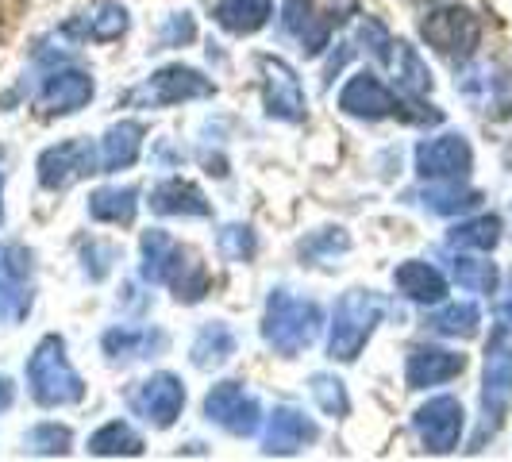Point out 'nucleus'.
<instances>
[{"mask_svg": "<svg viewBox=\"0 0 512 462\" xmlns=\"http://www.w3.org/2000/svg\"><path fill=\"white\" fill-rule=\"evenodd\" d=\"M320 320L324 316H320L316 301H305V297H297L289 289H274L270 301H266V316H262V339L278 355L293 359V355H301L305 347L316 343Z\"/></svg>", "mask_w": 512, "mask_h": 462, "instance_id": "f03ea898", "label": "nucleus"}, {"mask_svg": "<svg viewBox=\"0 0 512 462\" xmlns=\"http://www.w3.org/2000/svg\"><path fill=\"white\" fill-rule=\"evenodd\" d=\"M359 43L370 58H378L382 66H389V58H393V43H397V39L385 31V24H378L374 16H366V20H359Z\"/></svg>", "mask_w": 512, "mask_h": 462, "instance_id": "e433bc0d", "label": "nucleus"}, {"mask_svg": "<svg viewBox=\"0 0 512 462\" xmlns=\"http://www.w3.org/2000/svg\"><path fill=\"white\" fill-rule=\"evenodd\" d=\"M447 243L455 251H493L501 243V220L497 216H478V220H462L447 231Z\"/></svg>", "mask_w": 512, "mask_h": 462, "instance_id": "c756f323", "label": "nucleus"}, {"mask_svg": "<svg viewBox=\"0 0 512 462\" xmlns=\"http://www.w3.org/2000/svg\"><path fill=\"white\" fill-rule=\"evenodd\" d=\"M31 312V251L0 243V324H20Z\"/></svg>", "mask_w": 512, "mask_h": 462, "instance_id": "6e6552de", "label": "nucleus"}, {"mask_svg": "<svg viewBox=\"0 0 512 462\" xmlns=\"http://www.w3.org/2000/svg\"><path fill=\"white\" fill-rule=\"evenodd\" d=\"M128 405L151 428H170L185 409V385L174 374H151L147 382H139L128 393Z\"/></svg>", "mask_w": 512, "mask_h": 462, "instance_id": "1a4fd4ad", "label": "nucleus"}, {"mask_svg": "<svg viewBox=\"0 0 512 462\" xmlns=\"http://www.w3.org/2000/svg\"><path fill=\"white\" fill-rule=\"evenodd\" d=\"M385 312L382 293L374 289H347L332 312V335H328V355L339 362H355L366 347V339L374 335L378 320Z\"/></svg>", "mask_w": 512, "mask_h": 462, "instance_id": "20e7f679", "label": "nucleus"}, {"mask_svg": "<svg viewBox=\"0 0 512 462\" xmlns=\"http://www.w3.org/2000/svg\"><path fill=\"white\" fill-rule=\"evenodd\" d=\"M139 251H143V266L139 270H143V278L151 285H170L174 297L185 301V305H197L208 293V285H212L208 282V270L181 247L174 235H166V231L158 228L147 231Z\"/></svg>", "mask_w": 512, "mask_h": 462, "instance_id": "f257e3e1", "label": "nucleus"}, {"mask_svg": "<svg viewBox=\"0 0 512 462\" xmlns=\"http://www.w3.org/2000/svg\"><path fill=\"white\" fill-rule=\"evenodd\" d=\"M393 285L416 301V305H439L447 297V278L439 274L432 262H420V258H409L393 270Z\"/></svg>", "mask_w": 512, "mask_h": 462, "instance_id": "412c9836", "label": "nucleus"}, {"mask_svg": "<svg viewBox=\"0 0 512 462\" xmlns=\"http://www.w3.org/2000/svg\"><path fill=\"white\" fill-rule=\"evenodd\" d=\"M420 4H432V0H420Z\"/></svg>", "mask_w": 512, "mask_h": 462, "instance_id": "c03bdc74", "label": "nucleus"}, {"mask_svg": "<svg viewBox=\"0 0 512 462\" xmlns=\"http://www.w3.org/2000/svg\"><path fill=\"white\" fill-rule=\"evenodd\" d=\"M193 39H197V24H193L189 12L170 16L166 27H162V47H185V43H193Z\"/></svg>", "mask_w": 512, "mask_h": 462, "instance_id": "58836bf2", "label": "nucleus"}, {"mask_svg": "<svg viewBox=\"0 0 512 462\" xmlns=\"http://www.w3.org/2000/svg\"><path fill=\"white\" fill-rule=\"evenodd\" d=\"M143 151V124L135 120H120L104 131L101 139V166L112 174V170H128L131 162Z\"/></svg>", "mask_w": 512, "mask_h": 462, "instance_id": "b1692460", "label": "nucleus"}, {"mask_svg": "<svg viewBox=\"0 0 512 462\" xmlns=\"http://www.w3.org/2000/svg\"><path fill=\"white\" fill-rule=\"evenodd\" d=\"M93 101V77L81 74V70H58L43 81V89H39V112L43 116H66V112H77V108H85V104Z\"/></svg>", "mask_w": 512, "mask_h": 462, "instance_id": "f3484780", "label": "nucleus"}, {"mask_svg": "<svg viewBox=\"0 0 512 462\" xmlns=\"http://www.w3.org/2000/svg\"><path fill=\"white\" fill-rule=\"evenodd\" d=\"M85 258H93L89 278L101 282L104 274H108V266H112V258H116V247H108V243H89V247H85Z\"/></svg>", "mask_w": 512, "mask_h": 462, "instance_id": "ea45409f", "label": "nucleus"}, {"mask_svg": "<svg viewBox=\"0 0 512 462\" xmlns=\"http://www.w3.org/2000/svg\"><path fill=\"white\" fill-rule=\"evenodd\" d=\"M166 347H170V339L158 328H112V332H104V355H112V359H154Z\"/></svg>", "mask_w": 512, "mask_h": 462, "instance_id": "4be33fe9", "label": "nucleus"}, {"mask_svg": "<svg viewBox=\"0 0 512 462\" xmlns=\"http://www.w3.org/2000/svg\"><path fill=\"white\" fill-rule=\"evenodd\" d=\"M128 31V8L116 0H97L89 4L81 16H74L70 24L62 27V35L81 39V43H112Z\"/></svg>", "mask_w": 512, "mask_h": 462, "instance_id": "dca6fc26", "label": "nucleus"}, {"mask_svg": "<svg viewBox=\"0 0 512 462\" xmlns=\"http://www.w3.org/2000/svg\"><path fill=\"white\" fill-rule=\"evenodd\" d=\"M451 274H455V282H459L462 289H470V293H497V282H501L497 266H493L489 258H474V255L451 258Z\"/></svg>", "mask_w": 512, "mask_h": 462, "instance_id": "7c9ffc66", "label": "nucleus"}, {"mask_svg": "<svg viewBox=\"0 0 512 462\" xmlns=\"http://www.w3.org/2000/svg\"><path fill=\"white\" fill-rule=\"evenodd\" d=\"M401 97L382 85L374 74H355L343 93H339V108L347 116H359V120H385V116H401Z\"/></svg>", "mask_w": 512, "mask_h": 462, "instance_id": "2eb2a0df", "label": "nucleus"}, {"mask_svg": "<svg viewBox=\"0 0 512 462\" xmlns=\"http://www.w3.org/2000/svg\"><path fill=\"white\" fill-rule=\"evenodd\" d=\"M501 316L512 320V282H509V293H505V301H501Z\"/></svg>", "mask_w": 512, "mask_h": 462, "instance_id": "79ce46f5", "label": "nucleus"}, {"mask_svg": "<svg viewBox=\"0 0 512 462\" xmlns=\"http://www.w3.org/2000/svg\"><path fill=\"white\" fill-rule=\"evenodd\" d=\"M151 208L158 216H208L212 205L205 201V193L193 185V181L170 178L162 185H154Z\"/></svg>", "mask_w": 512, "mask_h": 462, "instance_id": "5701e85b", "label": "nucleus"}, {"mask_svg": "<svg viewBox=\"0 0 512 462\" xmlns=\"http://www.w3.org/2000/svg\"><path fill=\"white\" fill-rule=\"evenodd\" d=\"M389 66L397 70V85L405 89V97H424L428 89H432V70L424 66V58L416 54V47L409 43H393V58H389Z\"/></svg>", "mask_w": 512, "mask_h": 462, "instance_id": "c85d7f7f", "label": "nucleus"}, {"mask_svg": "<svg viewBox=\"0 0 512 462\" xmlns=\"http://www.w3.org/2000/svg\"><path fill=\"white\" fill-rule=\"evenodd\" d=\"M97 174V151L89 139H66L39 154V181L43 189H70L74 181Z\"/></svg>", "mask_w": 512, "mask_h": 462, "instance_id": "f8f14e48", "label": "nucleus"}, {"mask_svg": "<svg viewBox=\"0 0 512 462\" xmlns=\"http://www.w3.org/2000/svg\"><path fill=\"white\" fill-rule=\"evenodd\" d=\"M509 405H512V320L501 316L493 335H489L486 370H482V412H486L482 436L493 432L505 420Z\"/></svg>", "mask_w": 512, "mask_h": 462, "instance_id": "39448f33", "label": "nucleus"}, {"mask_svg": "<svg viewBox=\"0 0 512 462\" xmlns=\"http://www.w3.org/2000/svg\"><path fill=\"white\" fill-rule=\"evenodd\" d=\"M412 201H420V205L428 208V212H436V216H455V212H466V208L478 205L482 193L478 189H466L459 181H443V185H428V189L412 193Z\"/></svg>", "mask_w": 512, "mask_h": 462, "instance_id": "a878e982", "label": "nucleus"}, {"mask_svg": "<svg viewBox=\"0 0 512 462\" xmlns=\"http://www.w3.org/2000/svg\"><path fill=\"white\" fill-rule=\"evenodd\" d=\"M205 416L212 424H220L231 436H255L258 420V401L243 389V382H220L208 389L205 397Z\"/></svg>", "mask_w": 512, "mask_h": 462, "instance_id": "9b49d317", "label": "nucleus"}, {"mask_svg": "<svg viewBox=\"0 0 512 462\" xmlns=\"http://www.w3.org/2000/svg\"><path fill=\"white\" fill-rule=\"evenodd\" d=\"M478 324H482V312H478V305H470V301L447 305L439 308L436 316H428V328L439 335H451V339H470V335L478 332Z\"/></svg>", "mask_w": 512, "mask_h": 462, "instance_id": "473e14b6", "label": "nucleus"}, {"mask_svg": "<svg viewBox=\"0 0 512 462\" xmlns=\"http://www.w3.org/2000/svg\"><path fill=\"white\" fill-rule=\"evenodd\" d=\"M285 35H293L305 54H320L332 39V20L320 16V8L312 0H285L282 8Z\"/></svg>", "mask_w": 512, "mask_h": 462, "instance_id": "aec40b11", "label": "nucleus"}, {"mask_svg": "<svg viewBox=\"0 0 512 462\" xmlns=\"http://www.w3.org/2000/svg\"><path fill=\"white\" fill-rule=\"evenodd\" d=\"M316 436H320V428L308 420L305 412L282 405V409L270 412V420H266L262 451L266 455H293V451H301L308 443H316Z\"/></svg>", "mask_w": 512, "mask_h": 462, "instance_id": "a211bd4d", "label": "nucleus"}, {"mask_svg": "<svg viewBox=\"0 0 512 462\" xmlns=\"http://www.w3.org/2000/svg\"><path fill=\"white\" fill-rule=\"evenodd\" d=\"M70 428H58V424H39L27 432V447L35 455H66L70 451Z\"/></svg>", "mask_w": 512, "mask_h": 462, "instance_id": "4c0bfd02", "label": "nucleus"}, {"mask_svg": "<svg viewBox=\"0 0 512 462\" xmlns=\"http://www.w3.org/2000/svg\"><path fill=\"white\" fill-rule=\"evenodd\" d=\"M216 85L212 77L197 74L189 66H166L135 93V101L143 104H181V101H201V97H212Z\"/></svg>", "mask_w": 512, "mask_h": 462, "instance_id": "4468645a", "label": "nucleus"}, {"mask_svg": "<svg viewBox=\"0 0 512 462\" xmlns=\"http://www.w3.org/2000/svg\"><path fill=\"white\" fill-rule=\"evenodd\" d=\"M347 251H351V235L343 228H320L301 243V258L308 266H328L335 255H347Z\"/></svg>", "mask_w": 512, "mask_h": 462, "instance_id": "72a5a7b5", "label": "nucleus"}, {"mask_svg": "<svg viewBox=\"0 0 512 462\" xmlns=\"http://www.w3.org/2000/svg\"><path fill=\"white\" fill-rule=\"evenodd\" d=\"M466 370V359L459 351H443V347H412L409 362H405V382L409 389H428V385H443L459 378Z\"/></svg>", "mask_w": 512, "mask_h": 462, "instance_id": "6ab92c4d", "label": "nucleus"}, {"mask_svg": "<svg viewBox=\"0 0 512 462\" xmlns=\"http://www.w3.org/2000/svg\"><path fill=\"white\" fill-rule=\"evenodd\" d=\"M412 428L420 443L432 451V455H447L459 447L462 436V405L455 397H432L428 405H420L412 416Z\"/></svg>", "mask_w": 512, "mask_h": 462, "instance_id": "ddd939ff", "label": "nucleus"}, {"mask_svg": "<svg viewBox=\"0 0 512 462\" xmlns=\"http://www.w3.org/2000/svg\"><path fill=\"white\" fill-rule=\"evenodd\" d=\"M189 355H193L197 370H216V366H224L235 355V332H231L228 324H208V328L197 332Z\"/></svg>", "mask_w": 512, "mask_h": 462, "instance_id": "cd10ccee", "label": "nucleus"}, {"mask_svg": "<svg viewBox=\"0 0 512 462\" xmlns=\"http://www.w3.org/2000/svg\"><path fill=\"white\" fill-rule=\"evenodd\" d=\"M89 451L101 455V459H112V455H143V439H139V432H131L128 424L112 420V424H104L101 432L89 436Z\"/></svg>", "mask_w": 512, "mask_h": 462, "instance_id": "2f4dec72", "label": "nucleus"}, {"mask_svg": "<svg viewBox=\"0 0 512 462\" xmlns=\"http://www.w3.org/2000/svg\"><path fill=\"white\" fill-rule=\"evenodd\" d=\"M470 166H474V151L459 131L424 139L416 147V174L428 181H459L470 174Z\"/></svg>", "mask_w": 512, "mask_h": 462, "instance_id": "9d476101", "label": "nucleus"}, {"mask_svg": "<svg viewBox=\"0 0 512 462\" xmlns=\"http://www.w3.org/2000/svg\"><path fill=\"white\" fill-rule=\"evenodd\" d=\"M420 35L436 47L439 54L447 58H470L478 39H482V24L470 8H459V4H447V8H436L424 24H420Z\"/></svg>", "mask_w": 512, "mask_h": 462, "instance_id": "0eeeda50", "label": "nucleus"}, {"mask_svg": "<svg viewBox=\"0 0 512 462\" xmlns=\"http://www.w3.org/2000/svg\"><path fill=\"white\" fill-rule=\"evenodd\" d=\"M27 385H31V397L43 409L77 405L85 397V382L66 359V339L62 335H43L39 339V347L27 359Z\"/></svg>", "mask_w": 512, "mask_h": 462, "instance_id": "7ed1b4c3", "label": "nucleus"}, {"mask_svg": "<svg viewBox=\"0 0 512 462\" xmlns=\"http://www.w3.org/2000/svg\"><path fill=\"white\" fill-rule=\"evenodd\" d=\"M12 405V382L8 378H0V412Z\"/></svg>", "mask_w": 512, "mask_h": 462, "instance_id": "a19ab883", "label": "nucleus"}, {"mask_svg": "<svg viewBox=\"0 0 512 462\" xmlns=\"http://www.w3.org/2000/svg\"><path fill=\"white\" fill-rule=\"evenodd\" d=\"M0 197H4V185H0ZM0 220H4V201H0Z\"/></svg>", "mask_w": 512, "mask_h": 462, "instance_id": "37998d69", "label": "nucleus"}, {"mask_svg": "<svg viewBox=\"0 0 512 462\" xmlns=\"http://www.w3.org/2000/svg\"><path fill=\"white\" fill-rule=\"evenodd\" d=\"M216 247H220V255L228 258V262H251L258 251V239L247 224H228L216 235Z\"/></svg>", "mask_w": 512, "mask_h": 462, "instance_id": "c9c22d12", "label": "nucleus"}, {"mask_svg": "<svg viewBox=\"0 0 512 462\" xmlns=\"http://www.w3.org/2000/svg\"><path fill=\"white\" fill-rule=\"evenodd\" d=\"M308 393L316 397V405L328 412V416H347L351 412V397H347V385L332 378V374H312L308 378Z\"/></svg>", "mask_w": 512, "mask_h": 462, "instance_id": "f704fd0d", "label": "nucleus"}, {"mask_svg": "<svg viewBox=\"0 0 512 462\" xmlns=\"http://www.w3.org/2000/svg\"><path fill=\"white\" fill-rule=\"evenodd\" d=\"M270 12H274V0H220L212 16L231 35H251L258 27H266Z\"/></svg>", "mask_w": 512, "mask_h": 462, "instance_id": "393cba45", "label": "nucleus"}, {"mask_svg": "<svg viewBox=\"0 0 512 462\" xmlns=\"http://www.w3.org/2000/svg\"><path fill=\"white\" fill-rule=\"evenodd\" d=\"M135 208H139V193L131 185H112V189H97L89 197V216L101 220V224H124L128 228L135 220Z\"/></svg>", "mask_w": 512, "mask_h": 462, "instance_id": "bb28decb", "label": "nucleus"}, {"mask_svg": "<svg viewBox=\"0 0 512 462\" xmlns=\"http://www.w3.org/2000/svg\"><path fill=\"white\" fill-rule=\"evenodd\" d=\"M258 70H262V97H266V112L274 120H285V124H301L308 116V97L305 85L297 70L274 58V54H262L258 58Z\"/></svg>", "mask_w": 512, "mask_h": 462, "instance_id": "423d86ee", "label": "nucleus"}]
</instances>
